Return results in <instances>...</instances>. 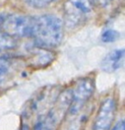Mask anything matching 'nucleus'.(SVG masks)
<instances>
[{
	"label": "nucleus",
	"instance_id": "obj_1",
	"mask_svg": "<svg viewBox=\"0 0 125 130\" xmlns=\"http://www.w3.org/2000/svg\"><path fill=\"white\" fill-rule=\"evenodd\" d=\"M32 38L42 49L56 48L63 39V21L53 14L35 17Z\"/></svg>",
	"mask_w": 125,
	"mask_h": 130
},
{
	"label": "nucleus",
	"instance_id": "obj_2",
	"mask_svg": "<svg viewBox=\"0 0 125 130\" xmlns=\"http://www.w3.org/2000/svg\"><path fill=\"white\" fill-rule=\"evenodd\" d=\"M91 0H66L64 4V22L67 27L74 28L82 24L91 13Z\"/></svg>",
	"mask_w": 125,
	"mask_h": 130
},
{
	"label": "nucleus",
	"instance_id": "obj_3",
	"mask_svg": "<svg viewBox=\"0 0 125 130\" xmlns=\"http://www.w3.org/2000/svg\"><path fill=\"white\" fill-rule=\"evenodd\" d=\"M35 17L20 14H10L6 15L5 20L2 24V31L16 37H32L34 27Z\"/></svg>",
	"mask_w": 125,
	"mask_h": 130
},
{
	"label": "nucleus",
	"instance_id": "obj_4",
	"mask_svg": "<svg viewBox=\"0 0 125 130\" xmlns=\"http://www.w3.org/2000/svg\"><path fill=\"white\" fill-rule=\"evenodd\" d=\"M95 91V80L92 77H82L76 81L71 89L72 104L70 109L75 112L83 105Z\"/></svg>",
	"mask_w": 125,
	"mask_h": 130
},
{
	"label": "nucleus",
	"instance_id": "obj_5",
	"mask_svg": "<svg viewBox=\"0 0 125 130\" xmlns=\"http://www.w3.org/2000/svg\"><path fill=\"white\" fill-rule=\"evenodd\" d=\"M116 113V102L113 98H107L101 104L93 121L92 130H110Z\"/></svg>",
	"mask_w": 125,
	"mask_h": 130
},
{
	"label": "nucleus",
	"instance_id": "obj_6",
	"mask_svg": "<svg viewBox=\"0 0 125 130\" xmlns=\"http://www.w3.org/2000/svg\"><path fill=\"white\" fill-rule=\"evenodd\" d=\"M71 104H72L71 89L63 90L56 96L55 103L52 106V109L48 113L45 120L49 122L51 125H56L62 120L66 112L70 109Z\"/></svg>",
	"mask_w": 125,
	"mask_h": 130
},
{
	"label": "nucleus",
	"instance_id": "obj_7",
	"mask_svg": "<svg viewBox=\"0 0 125 130\" xmlns=\"http://www.w3.org/2000/svg\"><path fill=\"white\" fill-rule=\"evenodd\" d=\"M124 63V49H115L109 52L101 61L100 67L104 72L111 73L122 67Z\"/></svg>",
	"mask_w": 125,
	"mask_h": 130
},
{
	"label": "nucleus",
	"instance_id": "obj_8",
	"mask_svg": "<svg viewBox=\"0 0 125 130\" xmlns=\"http://www.w3.org/2000/svg\"><path fill=\"white\" fill-rule=\"evenodd\" d=\"M17 42L16 39L12 36H9L8 34L0 30V52L11 50L16 46Z\"/></svg>",
	"mask_w": 125,
	"mask_h": 130
},
{
	"label": "nucleus",
	"instance_id": "obj_9",
	"mask_svg": "<svg viewBox=\"0 0 125 130\" xmlns=\"http://www.w3.org/2000/svg\"><path fill=\"white\" fill-rule=\"evenodd\" d=\"M119 37H120V34L117 30L109 28V29H106V30L103 31L102 41L104 43H112V42H115L116 40H118Z\"/></svg>",
	"mask_w": 125,
	"mask_h": 130
},
{
	"label": "nucleus",
	"instance_id": "obj_10",
	"mask_svg": "<svg viewBox=\"0 0 125 130\" xmlns=\"http://www.w3.org/2000/svg\"><path fill=\"white\" fill-rule=\"evenodd\" d=\"M25 1L30 7L40 9V8H45L49 5H51L52 3L56 2L57 0H25Z\"/></svg>",
	"mask_w": 125,
	"mask_h": 130
},
{
	"label": "nucleus",
	"instance_id": "obj_11",
	"mask_svg": "<svg viewBox=\"0 0 125 130\" xmlns=\"http://www.w3.org/2000/svg\"><path fill=\"white\" fill-rule=\"evenodd\" d=\"M9 68H10V63L7 60L1 59L0 60V82H2L4 76L8 73Z\"/></svg>",
	"mask_w": 125,
	"mask_h": 130
},
{
	"label": "nucleus",
	"instance_id": "obj_12",
	"mask_svg": "<svg viewBox=\"0 0 125 130\" xmlns=\"http://www.w3.org/2000/svg\"><path fill=\"white\" fill-rule=\"evenodd\" d=\"M34 130H53V125H51L49 122H47L46 120L41 121Z\"/></svg>",
	"mask_w": 125,
	"mask_h": 130
},
{
	"label": "nucleus",
	"instance_id": "obj_13",
	"mask_svg": "<svg viewBox=\"0 0 125 130\" xmlns=\"http://www.w3.org/2000/svg\"><path fill=\"white\" fill-rule=\"evenodd\" d=\"M91 1H92L93 6L97 5V6H100V7H106L109 4H111V2L113 0H91Z\"/></svg>",
	"mask_w": 125,
	"mask_h": 130
},
{
	"label": "nucleus",
	"instance_id": "obj_14",
	"mask_svg": "<svg viewBox=\"0 0 125 130\" xmlns=\"http://www.w3.org/2000/svg\"><path fill=\"white\" fill-rule=\"evenodd\" d=\"M112 130H125V123H124V120L119 121V122L113 127Z\"/></svg>",
	"mask_w": 125,
	"mask_h": 130
},
{
	"label": "nucleus",
	"instance_id": "obj_15",
	"mask_svg": "<svg viewBox=\"0 0 125 130\" xmlns=\"http://www.w3.org/2000/svg\"><path fill=\"white\" fill-rule=\"evenodd\" d=\"M5 17H6V15H5V14L0 13V29H1V27H2V24H3L4 20H5Z\"/></svg>",
	"mask_w": 125,
	"mask_h": 130
}]
</instances>
